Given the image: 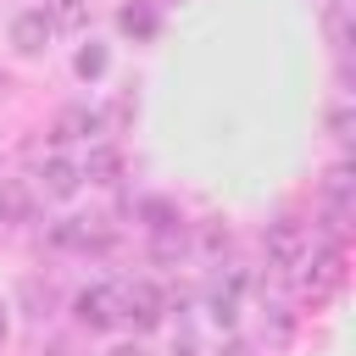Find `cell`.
Wrapping results in <instances>:
<instances>
[{
  "mask_svg": "<svg viewBox=\"0 0 356 356\" xmlns=\"http://www.w3.org/2000/svg\"><path fill=\"white\" fill-rule=\"evenodd\" d=\"M50 33H56V28H50V17H44L39 6H28V11L11 17V44H17L22 56H39V50L50 44Z\"/></svg>",
  "mask_w": 356,
  "mask_h": 356,
  "instance_id": "obj_5",
  "label": "cell"
},
{
  "mask_svg": "<svg viewBox=\"0 0 356 356\" xmlns=\"http://www.w3.org/2000/svg\"><path fill=\"white\" fill-rule=\"evenodd\" d=\"M89 134H100V117L89 111V106H67V111H56V128H50V139H89Z\"/></svg>",
  "mask_w": 356,
  "mask_h": 356,
  "instance_id": "obj_7",
  "label": "cell"
},
{
  "mask_svg": "<svg viewBox=\"0 0 356 356\" xmlns=\"http://www.w3.org/2000/svg\"><path fill=\"white\" fill-rule=\"evenodd\" d=\"M106 61H111V56H106V44H83V50L72 56L78 78H100V72H106Z\"/></svg>",
  "mask_w": 356,
  "mask_h": 356,
  "instance_id": "obj_13",
  "label": "cell"
},
{
  "mask_svg": "<svg viewBox=\"0 0 356 356\" xmlns=\"http://www.w3.org/2000/svg\"><path fill=\"white\" fill-rule=\"evenodd\" d=\"M72 317L83 328H95V334L122 328V284H89V289H78L72 295Z\"/></svg>",
  "mask_w": 356,
  "mask_h": 356,
  "instance_id": "obj_2",
  "label": "cell"
},
{
  "mask_svg": "<svg viewBox=\"0 0 356 356\" xmlns=\"http://www.w3.org/2000/svg\"><path fill=\"white\" fill-rule=\"evenodd\" d=\"M78 184H83V172H78L67 156H50V161L39 167V189H44L50 200H72V195H78Z\"/></svg>",
  "mask_w": 356,
  "mask_h": 356,
  "instance_id": "obj_6",
  "label": "cell"
},
{
  "mask_svg": "<svg viewBox=\"0 0 356 356\" xmlns=\"http://www.w3.org/2000/svg\"><path fill=\"white\" fill-rule=\"evenodd\" d=\"M122 323H139V328H156V323H161V295H156V284H145V278L122 284Z\"/></svg>",
  "mask_w": 356,
  "mask_h": 356,
  "instance_id": "obj_4",
  "label": "cell"
},
{
  "mask_svg": "<svg viewBox=\"0 0 356 356\" xmlns=\"http://www.w3.org/2000/svg\"><path fill=\"white\" fill-rule=\"evenodd\" d=\"M78 172H83L89 184H117V178H122V156H117L111 145H95V150H89V167H78Z\"/></svg>",
  "mask_w": 356,
  "mask_h": 356,
  "instance_id": "obj_9",
  "label": "cell"
},
{
  "mask_svg": "<svg viewBox=\"0 0 356 356\" xmlns=\"http://www.w3.org/2000/svg\"><path fill=\"white\" fill-rule=\"evenodd\" d=\"M328 39L345 50V39H350V17H345V6H334V17H328Z\"/></svg>",
  "mask_w": 356,
  "mask_h": 356,
  "instance_id": "obj_15",
  "label": "cell"
},
{
  "mask_svg": "<svg viewBox=\"0 0 356 356\" xmlns=\"http://www.w3.org/2000/svg\"><path fill=\"white\" fill-rule=\"evenodd\" d=\"M323 195H328V211H350V167H345V161H339V167H328Z\"/></svg>",
  "mask_w": 356,
  "mask_h": 356,
  "instance_id": "obj_12",
  "label": "cell"
},
{
  "mask_svg": "<svg viewBox=\"0 0 356 356\" xmlns=\"http://www.w3.org/2000/svg\"><path fill=\"white\" fill-rule=\"evenodd\" d=\"M222 356H250V350H245V345H228V350H222Z\"/></svg>",
  "mask_w": 356,
  "mask_h": 356,
  "instance_id": "obj_20",
  "label": "cell"
},
{
  "mask_svg": "<svg viewBox=\"0 0 356 356\" xmlns=\"http://www.w3.org/2000/svg\"><path fill=\"white\" fill-rule=\"evenodd\" d=\"M106 356H145V350H139V345H111Z\"/></svg>",
  "mask_w": 356,
  "mask_h": 356,
  "instance_id": "obj_17",
  "label": "cell"
},
{
  "mask_svg": "<svg viewBox=\"0 0 356 356\" xmlns=\"http://www.w3.org/2000/svg\"><path fill=\"white\" fill-rule=\"evenodd\" d=\"M328 128H334V139H345V145H350V128H356V117H350V100H339V106L328 111Z\"/></svg>",
  "mask_w": 356,
  "mask_h": 356,
  "instance_id": "obj_14",
  "label": "cell"
},
{
  "mask_svg": "<svg viewBox=\"0 0 356 356\" xmlns=\"http://www.w3.org/2000/svg\"><path fill=\"white\" fill-rule=\"evenodd\" d=\"M33 217V189L22 178H0V222H28Z\"/></svg>",
  "mask_w": 356,
  "mask_h": 356,
  "instance_id": "obj_8",
  "label": "cell"
},
{
  "mask_svg": "<svg viewBox=\"0 0 356 356\" xmlns=\"http://www.w3.org/2000/svg\"><path fill=\"white\" fill-rule=\"evenodd\" d=\"M6 334H11V317H6V300H0V345H6Z\"/></svg>",
  "mask_w": 356,
  "mask_h": 356,
  "instance_id": "obj_18",
  "label": "cell"
},
{
  "mask_svg": "<svg viewBox=\"0 0 356 356\" xmlns=\"http://www.w3.org/2000/svg\"><path fill=\"white\" fill-rule=\"evenodd\" d=\"M339 278H345V256H339V245H328V250H306L300 267H295V284H300L306 300H328V295L339 289Z\"/></svg>",
  "mask_w": 356,
  "mask_h": 356,
  "instance_id": "obj_1",
  "label": "cell"
},
{
  "mask_svg": "<svg viewBox=\"0 0 356 356\" xmlns=\"http://www.w3.org/2000/svg\"><path fill=\"white\" fill-rule=\"evenodd\" d=\"M228 245V228H206V250H222Z\"/></svg>",
  "mask_w": 356,
  "mask_h": 356,
  "instance_id": "obj_16",
  "label": "cell"
},
{
  "mask_svg": "<svg viewBox=\"0 0 356 356\" xmlns=\"http://www.w3.org/2000/svg\"><path fill=\"white\" fill-rule=\"evenodd\" d=\"M117 28L134 33V39H150L156 33V6H122L117 11Z\"/></svg>",
  "mask_w": 356,
  "mask_h": 356,
  "instance_id": "obj_11",
  "label": "cell"
},
{
  "mask_svg": "<svg viewBox=\"0 0 356 356\" xmlns=\"http://www.w3.org/2000/svg\"><path fill=\"white\" fill-rule=\"evenodd\" d=\"M39 356H72V350H67V345H50V350H39Z\"/></svg>",
  "mask_w": 356,
  "mask_h": 356,
  "instance_id": "obj_19",
  "label": "cell"
},
{
  "mask_svg": "<svg viewBox=\"0 0 356 356\" xmlns=\"http://www.w3.org/2000/svg\"><path fill=\"white\" fill-rule=\"evenodd\" d=\"M39 11L50 17V28H83L89 22V0H44Z\"/></svg>",
  "mask_w": 356,
  "mask_h": 356,
  "instance_id": "obj_10",
  "label": "cell"
},
{
  "mask_svg": "<svg viewBox=\"0 0 356 356\" xmlns=\"http://www.w3.org/2000/svg\"><path fill=\"white\" fill-rule=\"evenodd\" d=\"M306 250H312V239H306V228H300L295 217H278V222L267 228V261H273L278 273H295Z\"/></svg>",
  "mask_w": 356,
  "mask_h": 356,
  "instance_id": "obj_3",
  "label": "cell"
}]
</instances>
